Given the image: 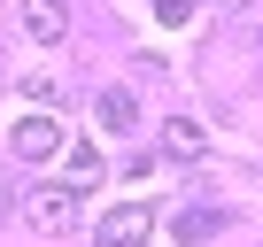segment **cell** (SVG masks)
Returning a JSON list of instances; mask_svg holds the SVG:
<instances>
[{"label":"cell","mask_w":263,"mask_h":247,"mask_svg":"<svg viewBox=\"0 0 263 247\" xmlns=\"http://www.w3.org/2000/svg\"><path fill=\"white\" fill-rule=\"evenodd\" d=\"M24 224L47 239H70L85 224V186H24Z\"/></svg>","instance_id":"6da1fadb"},{"label":"cell","mask_w":263,"mask_h":247,"mask_svg":"<svg viewBox=\"0 0 263 247\" xmlns=\"http://www.w3.org/2000/svg\"><path fill=\"white\" fill-rule=\"evenodd\" d=\"M8 155H16V162H54V155H62V116H54V108L16 116V123H8Z\"/></svg>","instance_id":"7a4b0ae2"},{"label":"cell","mask_w":263,"mask_h":247,"mask_svg":"<svg viewBox=\"0 0 263 247\" xmlns=\"http://www.w3.org/2000/svg\"><path fill=\"white\" fill-rule=\"evenodd\" d=\"M147 232H155V209L147 201H116V209H101L93 247H147Z\"/></svg>","instance_id":"3957f363"},{"label":"cell","mask_w":263,"mask_h":247,"mask_svg":"<svg viewBox=\"0 0 263 247\" xmlns=\"http://www.w3.org/2000/svg\"><path fill=\"white\" fill-rule=\"evenodd\" d=\"M24 31L39 47H62L70 39V0H24Z\"/></svg>","instance_id":"277c9868"},{"label":"cell","mask_w":263,"mask_h":247,"mask_svg":"<svg viewBox=\"0 0 263 247\" xmlns=\"http://www.w3.org/2000/svg\"><path fill=\"white\" fill-rule=\"evenodd\" d=\"M163 155H171V162H201V155H209V132H201L194 116H171V123H163Z\"/></svg>","instance_id":"5b68a950"},{"label":"cell","mask_w":263,"mask_h":247,"mask_svg":"<svg viewBox=\"0 0 263 247\" xmlns=\"http://www.w3.org/2000/svg\"><path fill=\"white\" fill-rule=\"evenodd\" d=\"M101 123H108L116 139L140 132V100H132V85H108V93H101Z\"/></svg>","instance_id":"8992f818"},{"label":"cell","mask_w":263,"mask_h":247,"mask_svg":"<svg viewBox=\"0 0 263 247\" xmlns=\"http://www.w3.org/2000/svg\"><path fill=\"white\" fill-rule=\"evenodd\" d=\"M171 232H178V239L194 247V239H209V232H224V209H178V216H171Z\"/></svg>","instance_id":"52a82bcc"},{"label":"cell","mask_w":263,"mask_h":247,"mask_svg":"<svg viewBox=\"0 0 263 247\" xmlns=\"http://www.w3.org/2000/svg\"><path fill=\"white\" fill-rule=\"evenodd\" d=\"M101 170H108V162H101V155H93V147H70V178H78V186H93V178H101Z\"/></svg>","instance_id":"ba28073f"},{"label":"cell","mask_w":263,"mask_h":247,"mask_svg":"<svg viewBox=\"0 0 263 247\" xmlns=\"http://www.w3.org/2000/svg\"><path fill=\"white\" fill-rule=\"evenodd\" d=\"M155 16H163V24H186V16H194V0H155Z\"/></svg>","instance_id":"9c48e42d"},{"label":"cell","mask_w":263,"mask_h":247,"mask_svg":"<svg viewBox=\"0 0 263 247\" xmlns=\"http://www.w3.org/2000/svg\"><path fill=\"white\" fill-rule=\"evenodd\" d=\"M16 216V186H0V224H8Z\"/></svg>","instance_id":"30bf717a"}]
</instances>
